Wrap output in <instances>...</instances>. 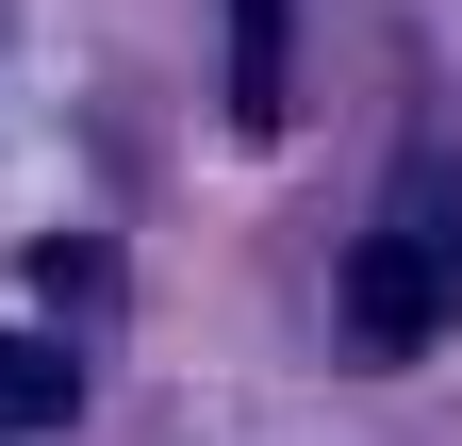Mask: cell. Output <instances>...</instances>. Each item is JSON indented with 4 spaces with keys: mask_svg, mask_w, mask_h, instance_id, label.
Returning a JSON list of instances; mask_svg holds the SVG:
<instances>
[{
    "mask_svg": "<svg viewBox=\"0 0 462 446\" xmlns=\"http://www.w3.org/2000/svg\"><path fill=\"white\" fill-rule=\"evenodd\" d=\"M67 413H83V364L50 330H0V430H67Z\"/></svg>",
    "mask_w": 462,
    "mask_h": 446,
    "instance_id": "7a4b0ae2",
    "label": "cell"
},
{
    "mask_svg": "<svg viewBox=\"0 0 462 446\" xmlns=\"http://www.w3.org/2000/svg\"><path fill=\"white\" fill-rule=\"evenodd\" d=\"M446 314H462V165H413L396 215L346 248V348L413 364V348H446Z\"/></svg>",
    "mask_w": 462,
    "mask_h": 446,
    "instance_id": "6da1fadb",
    "label": "cell"
},
{
    "mask_svg": "<svg viewBox=\"0 0 462 446\" xmlns=\"http://www.w3.org/2000/svg\"><path fill=\"white\" fill-rule=\"evenodd\" d=\"M231 116H281V0H231Z\"/></svg>",
    "mask_w": 462,
    "mask_h": 446,
    "instance_id": "3957f363",
    "label": "cell"
}]
</instances>
